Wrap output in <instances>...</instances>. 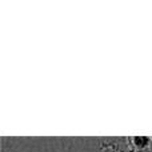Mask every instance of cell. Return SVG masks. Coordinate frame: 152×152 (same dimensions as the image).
I'll return each instance as SVG.
<instances>
[{
  "instance_id": "6da1fadb",
  "label": "cell",
  "mask_w": 152,
  "mask_h": 152,
  "mask_svg": "<svg viewBox=\"0 0 152 152\" xmlns=\"http://www.w3.org/2000/svg\"><path fill=\"white\" fill-rule=\"evenodd\" d=\"M129 144L136 152H151L152 137L150 136H128Z\"/></svg>"
},
{
  "instance_id": "7a4b0ae2",
  "label": "cell",
  "mask_w": 152,
  "mask_h": 152,
  "mask_svg": "<svg viewBox=\"0 0 152 152\" xmlns=\"http://www.w3.org/2000/svg\"><path fill=\"white\" fill-rule=\"evenodd\" d=\"M151 152H152V151H151Z\"/></svg>"
}]
</instances>
